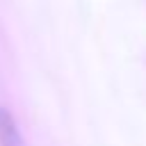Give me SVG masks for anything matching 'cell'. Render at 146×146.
<instances>
[{"label": "cell", "instance_id": "6da1fadb", "mask_svg": "<svg viewBox=\"0 0 146 146\" xmlns=\"http://www.w3.org/2000/svg\"><path fill=\"white\" fill-rule=\"evenodd\" d=\"M0 146H25L14 116L5 107H0Z\"/></svg>", "mask_w": 146, "mask_h": 146}]
</instances>
